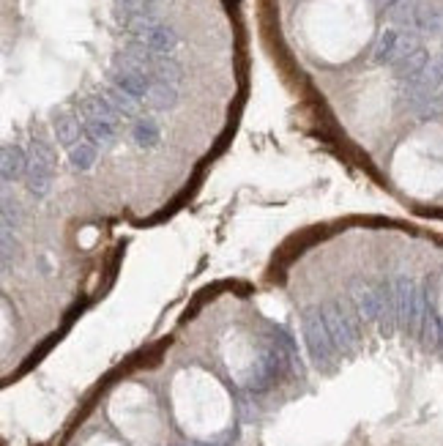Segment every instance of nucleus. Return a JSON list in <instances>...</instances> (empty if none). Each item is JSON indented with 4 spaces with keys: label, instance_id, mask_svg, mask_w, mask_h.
I'll list each match as a JSON object with an SVG mask.
<instances>
[{
    "label": "nucleus",
    "instance_id": "obj_1",
    "mask_svg": "<svg viewBox=\"0 0 443 446\" xmlns=\"http://www.w3.org/2000/svg\"><path fill=\"white\" fill-rule=\"evenodd\" d=\"M151 74H145V72H137V69H126V66H118L115 72H112V83L123 91V94H129L131 99H145L148 96V91H151V80H148Z\"/></svg>",
    "mask_w": 443,
    "mask_h": 446
},
{
    "label": "nucleus",
    "instance_id": "obj_6",
    "mask_svg": "<svg viewBox=\"0 0 443 446\" xmlns=\"http://www.w3.org/2000/svg\"><path fill=\"white\" fill-rule=\"evenodd\" d=\"M145 102L153 110H170V107L178 105V91L170 83H153L151 91H148V96H145Z\"/></svg>",
    "mask_w": 443,
    "mask_h": 446
},
{
    "label": "nucleus",
    "instance_id": "obj_9",
    "mask_svg": "<svg viewBox=\"0 0 443 446\" xmlns=\"http://www.w3.org/2000/svg\"><path fill=\"white\" fill-rule=\"evenodd\" d=\"M55 140L72 151L74 145H80V123H77L72 115L55 118Z\"/></svg>",
    "mask_w": 443,
    "mask_h": 446
},
{
    "label": "nucleus",
    "instance_id": "obj_8",
    "mask_svg": "<svg viewBox=\"0 0 443 446\" xmlns=\"http://www.w3.org/2000/svg\"><path fill=\"white\" fill-rule=\"evenodd\" d=\"M394 69H397V74H400L402 80H416V77L427 69V50L419 47L416 52H411L408 58H402L400 63H394Z\"/></svg>",
    "mask_w": 443,
    "mask_h": 446
},
{
    "label": "nucleus",
    "instance_id": "obj_4",
    "mask_svg": "<svg viewBox=\"0 0 443 446\" xmlns=\"http://www.w3.org/2000/svg\"><path fill=\"white\" fill-rule=\"evenodd\" d=\"M83 129H85V134H88L91 142H96V145H110L112 140H115L118 123H112L107 118H85Z\"/></svg>",
    "mask_w": 443,
    "mask_h": 446
},
{
    "label": "nucleus",
    "instance_id": "obj_13",
    "mask_svg": "<svg viewBox=\"0 0 443 446\" xmlns=\"http://www.w3.org/2000/svg\"><path fill=\"white\" fill-rule=\"evenodd\" d=\"M380 3H383V6H389V8H391V6H394V3H400V0H380Z\"/></svg>",
    "mask_w": 443,
    "mask_h": 446
},
{
    "label": "nucleus",
    "instance_id": "obj_7",
    "mask_svg": "<svg viewBox=\"0 0 443 446\" xmlns=\"http://www.w3.org/2000/svg\"><path fill=\"white\" fill-rule=\"evenodd\" d=\"M400 30H383L380 39H378V47H375V61L378 63H391L397 61V50H400Z\"/></svg>",
    "mask_w": 443,
    "mask_h": 446
},
{
    "label": "nucleus",
    "instance_id": "obj_2",
    "mask_svg": "<svg viewBox=\"0 0 443 446\" xmlns=\"http://www.w3.org/2000/svg\"><path fill=\"white\" fill-rule=\"evenodd\" d=\"M0 173L3 181H14L19 176H28V156L19 145H3L0 151Z\"/></svg>",
    "mask_w": 443,
    "mask_h": 446
},
{
    "label": "nucleus",
    "instance_id": "obj_3",
    "mask_svg": "<svg viewBox=\"0 0 443 446\" xmlns=\"http://www.w3.org/2000/svg\"><path fill=\"white\" fill-rule=\"evenodd\" d=\"M137 41H142L145 47H151L156 55H167V52H173V47L178 44V36H175L173 28L156 22V25H153L151 30H145L142 39H137Z\"/></svg>",
    "mask_w": 443,
    "mask_h": 446
},
{
    "label": "nucleus",
    "instance_id": "obj_5",
    "mask_svg": "<svg viewBox=\"0 0 443 446\" xmlns=\"http://www.w3.org/2000/svg\"><path fill=\"white\" fill-rule=\"evenodd\" d=\"M102 96L107 99V105H110L112 110L120 115V120H131V118L137 115V99H131L129 94H123L118 85L105 88V91H102Z\"/></svg>",
    "mask_w": 443,
    "mask_h": 446
},
{
    "label": "nucleus",
    "instance_id": "obj_12",
    "mask_svg": "<svg viewBox=\"0 0 443 446\" xmlns=\"http://www.w3.org/2000/svg\"><path fill=\"white\" fill-rule=\"evenodd\" d=\"M69 159L74 164V170H91L96 164V148L94 142H80L69 151Z\"/></svg>",
    "mask_w": 443,
    "mask_h": 446
},
{
    "label": "nucleus",
    "instance_id": "obj_11",
    "mask_svg": "<svg viewBox=\"0 0 443 446\" xmlns=\"http://www.w3.org/2000/svg\"><path fill=\"white\" fill-rule=\"evenodd\" d=\"M131 137H134V142H137V145L151 148V145H156V142H159L162 131H159V126H156V120H153V118H140V120L134 123V129H131Z\"/></svg>",
    "mask_w": 443,
    "mask_h": 446
},
{
    "label": "nucleus",
    "instance_id": "obj_10",
    "mask_svg": "<svg viewBox=\"0 0 443 446\" xmlns=\"http://www.w3.org/2000/svg\"><path fill=\"white\" fill-rule=\"evenodd\" d=\"M151 77H156V83H170V85H175V83L184 77V69H181L178 61H173V58H167V55H159L156 63H153Z\"/></svg>",
    "mask_w": 443,
    "mask_h": 446
}]
</instances>
